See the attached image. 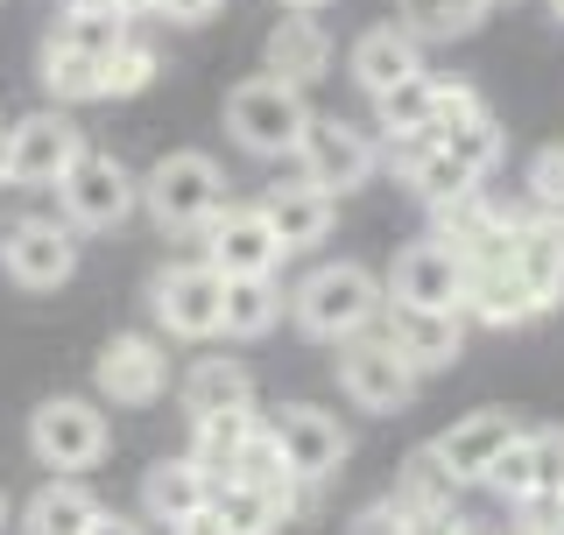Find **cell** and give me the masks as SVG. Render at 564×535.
Wrapping results in <instances>:
<instances>
[{
	"label": "cell",
	"mask_w": 564,
	"mask_h": 535,
	"mask_svg": "<svg viewBox=\"0 0 564 535\" xmlns=\"http://www.w3.org/2000/svg\"><path fill=\"white\" fill-rule=\"evenodd\" d=\"M254 430H261V416H254V408H240V416H205V423H191V466H198V472L212 479V487H226Z\"/></svg>",
	"instance_id": "obj_26"
},
{
	"label": "cell",
	"mask_w": 564,
	"mask_h": 535,
	"mask_svg": "<svg viewBox=\"0 0 564 535\" xmlns=\"http://www.w3.org/2000/svg\"><path fill=\"white\" fill-rule=\"evenodd\" d=\"M410 190H416V198L437 211V205L466 198V190H480V176H473L466 163H452V155H445V149H437V141H431V149H423L416 163H410Z\"/></svg>",
	"instance_id": "obj_34"
},
{
	"label": "cell",
	"mask_w": 564,
	"mask_h": 535,
	"mask_svg": "<svg viewBox=\"0 0 564 535\" xmlns=\"http://www.w3.org/2000/svg\"><path fill=\"white\" fill-rule=\"evenodd\" d=\"M381 310H388V290H381L375 268H360V261H317L311 275L290 290L296 331L317 338V346H346V338L375 331Z\"/></svg>",
	"instance_id": "obj_1"
},
{
	"label": "cell",
	"mask_w": 564,
	"mask_h": 535,
	"mask_svg": "<svg viewBox=\"0 0 564 535\" xmlns=\"http://www.w3.org/2000/svg\"><path fill=\"white\" fill-rule=\"evenodd\" d=\"M134 35V22L120 8H85V14H57V35L50 43L57 50H78V57H93V64H106L120 43Z\"/></svg>",
	"instance_id": "obj_28"
},
{
	"label": "cell",
	"mask_w": 564,
	"mask_h": 535,
	"mask_svg": "<svg viewBox=\"0 0 564 535\" xmlns=\"http://www.w3.org/2000/svg\"><path fill=\"white\" fill-rule=\"evenodd\" d=\"M85 8H120V0H64V14H85Z\"/></svg>",
	"instance_id": "obj_44"
},
{
	"label": "cell",
	"mask_w": 564,
	"mask_h": 535,
	"mask_svg": "<svg viewBox=\"0 0 564 535\" xmlns=\"http://www.w3.org/2000/svg\"><path fill=\"white\" fill-rule=\"evenodd\" d=\"M395 501L410 507V514H431V522H445L452 501H458V487H452V472L437 466L431 451H416V458H410V472H402V487H395Z\"/></svg>",
	"instance_id": "obj_35"
},
{
	"label": "cell",
	"mask_w": 564,
	"mask_h": 535,
	"mask_svg": "<svg viewBox=\"0 0 564 535\" xmlns=\"http://www.w3.org/2000/svg\"><path fill=\"white\" fill-rule=\"evenodd\" d=\"M134 205H141V176L106 149H85L57 184V211H64L70 233H113Z\"/></svg>",
	"instance_id": "obj_5"
},
{
	"label": "cell",
	"mask_w": 564,
	"mask_h": 535,
	"mask_svg": "<svg viewBox=\"0 0 564 535\" xmlns=\"http://www.w3.org/2000/svg\"><path fill=\"white\" fill-rule=\"evenodd\" d=\"M516 268L543 303H557L564 296V226L536 219V211H516Z\"/></svg>",
	"instance_id": "obj_25"
},
{
	"label": "cell",
	"mask_w": 564,
	"mask_h": 535,
	"mask_svg": "<svg viewBox=\"0 0 564 535\" xmlns=\"http://www.w3.org/2000/svg\"><path fill=\"white\" fill-rule=\"evenodd\" d=\"M269 430H275V444H282V458H290V472L304 479L311 493L325 487V479H339V466L352 458V437H346V423L332 416V408L290 402V408L269 423Z\"/></svg>",
	"instance_id": "obj_12"
},
{
	"label": "cell",
	"mask_w": 564,
	"mask_h": 535,
	"mask_svg": "<svg viewBox=\"0 0 564 535\" xmlns=\"http://www.w3.org/2000/svg\"><path fill=\"white\" fill-rule=\"evenodd\" d=\"M487 487L501 493L508 507L529 501V493H564V430H522L501 451V466L487 472Z\"/></svg>",
	"instance_id": "obj_17"
},
{
	"label": "cell",
	"mask_w": 564,
	"mask_h": 535,
	"mask_svg": "<svg viewBox=\"0 0 564 535\" xmlns=\"http://www.w3.org/2000/svg\"><path fill=\"white\" fill-rule=\"evenodd\" d=\"M93 535H149V528H141V522H128V514H99V522H93Z\"/></svg>",
	"instance_id": "obj_42"
},
{
	"label": "cell",
	"mask_w": 564,
	"mask_h": 535,
	"mask_svg": "<svg viewBox=\"0 0 564 535\" xmlns=\"http://www.w3.org/2000/svg\"><path fill=\"white\" fill-rule=\"evenodd\" d=\"M543 310H551V303H543V296L522 282L516 261H501V268H466V317H473V325L516 331V325H536Z\"/></svg>",
	"instance_id": "obj_19"
},
{
	"label": "cell",
	"mask_w": 564,
	"mask_h": 535,
	"mask_svg": "<svg viewBox=\"0 0 564 535\" xmlns=\"http://www.w3.org/2000/svg\"><path fill=\"white\" fill-rule=\"evenodd\" d=\"M437 535H494V528H487V522H458V514H452V522L437 528Z\"/></svg>",
	"instance_id": "obj_43"
},
{
	"label": "cell",
	"mask_w": 564,
	"mask_h": 535,
	"mask_svg": "<svg viewBox=\"0 0 564 535\" xmlns=\"http://www.w3.org/2000/svg\"><path fill=\"white\" fill-rule=\"evenodd\" d=\"M170 535H234V528H226V514H219V507H212V501H205L198 514H191V522H176Z\"/></svg>",
	"instance_id": "obj_41"
},
{
	"label": "cell",
	"mask_w": 564,
	"mask_h": 535,
	"mask_svg": "<svg viewBox=\"0 0 564 535\" xmlns=\"http://www.w3.org/2000/svg\"><path fill=\"white\" fill-rule=\"evenodd\" d=\"M522 437V423L508 416V408H473V416H458L445 437L431 444V458L452 472V487L466 493V487H487V472L501 466V451Z\"/></svg>",
	"instance_id": "obj_14"
},
{
	"label": "cell",
	"mask_w": 564,
	"mask_h": 535,
	"mask_svg": "<svg viewBox=\"0 0 564 535\" xmlns=\"http://www.w3.org/2000/svg\"><path fill=\"white\" fill-rule=\"evenodd\" d=\"M99 493L85 487V479H50V487H35V501L22 507V535H93L99 522Z\"/></svg>",
	"instance_id": "obj_24"
},
{
	"label": "cell",
	"mask_w": 564,
	"mask_h": 535,
	"mask_svg": "<svg viewBox=\"0 0 564 535\" xmlns=\"http://www.w3.org/2000/svg\"><path fill=\"white\" fill-rule=\"evenodd\" d=\"M0 268H8L14 290H64L70 275H78V233H70L64 219H43V211H29V219H14L8 233H0Z\"/></svg>",
	"instance_id": "obj_10"
},
{
	"label": "cell",
	"mask_w": 564,
	"mask_h": 535,
	"mask_svg": "<svg viewBox=\"0 0 564 535\" xmlns=\"http://www.w3.org/2000/svg\"><path fill=\"white\" fill-rule=\"evenodd\" d=\"M311 120H317V113H311V99L296 92V85L269 78V70L226 92V134H234L247 155H261V163H282V155L304 149Z\"/></svg>",
	"instance_id": "obj_3"
},
{
	"label": "cell",
	"mask_w": 564,
	"mask_h": 535,
	"mask_svg": "<svg viewBox=\"0 0 564 535\" xmlns=\"http://www.w3.org/2000/svg\"><path fill=\"white\" fill-rule=\"evenodd\" d=\"M437 149H445L452 163H466V170L487 184L508 141H501V120H494V113H473V120H458V128H445V134H437Z\"/></svg>",
	"instance_id": "obj_32"
},
{
	"label": "cell",
	"mask_w": 564,
	"mask_h": 535,
	"mask_svg": "<svg viewBox=\"0 0 564 535\" xmlns=\"http://www.w3.org/2000/svg\"><path fill=\"white\" fill-rule=\"evenodd\" d=\"M431 120H437V78L431 70L395 85L388 99H375V134H431Z\"/></svg>",
	"instance_id": "obj_30"
},
{
	"label": "cell",
	"mask_w": 564,
	"mask_h": 535,
	"mask_svg": "<svg viewBox=\"0 0 564 535\" xmlns=\"http://www.w3.org/2000/svg\"><path fill=\"white\" fill-rule=\"evenodd\" d=\"M226 0H155V22H176V29H205Z\"/></svg>",
	"instance_id": "obj_40"
},
{
	"label": "cell",
	"mask_w": 564,
	"mask_h": 535,
	"mask_svg": "<svg viewBox=\"0 0 564 535\" xmlns=\"http://www.w3.org/2000/svg\"><path fill=\"white\" fill-rule=\"evenodd\" d=\"M487 14V0H402V29L416 35V43H458V35H473Z\"/></svg>",
	"instance_id": "obj_29"
},
{
	"label": "cell",
	"mask_w": 564,
	"mask_h": 535,
	"mask_svg": "<svg viewBox=\"0 0 564 535\" xmlns=\"http://www.w3.org/2000/svg\"><path fill=\"white\" fill-rule=\"evenodd\" d=\"M93 381H99V395L113 402V408H149V402L170 387V352H163V338H149V331L106 338L99 360H93Z\"/></svg>",
	"instance_id": "obj_13"
},
{
	"label": "cell",
	"mask_w": 564,
	"mask_h": 535,
	"mask_svg": "<svg viewBox=\"0 0 564 535\" xmlns=\"http://www.w3.org/2000/svg\"><path fill=\"white\" fill-rule=\"evenodd\" d=\"M508 535H564V493H529V501H516V528Z\"/></svg>",
	"instance_id": "obj_39"
},
{
	"label": "cell",
	"mask_w": 564,
	"mask_h": 535,
	"mask_svg": "<svg viewBox=\"0 0 564 535\" xmlns=\"http://www.w3.org/2000/svg\"><path fill=\"white\" fill-rule=\"evenodd\" d=\"M226 205H234L226 198V170L212 163L205 149H170L163 163L141 176V211H149L163 233H205Z\"/></svg>",
	"instance_id": "obj_2"
},
{
	"label": "cell",
	"mask_w": 564,
	"mask_h": 535,
	"mask_svg": "<svg viewBox=\"0 0 564 535\" xmlns=\"http://www.w3.org/2000/svg\"><path fill=\"white\" fill-rule=\"evenodd\" d=\"M522 184H529V211L564 226V141H551V149L529 155V176H522Z\"/></svg>",
	"instance_id": "obj_37"
},
{
	"label": "cell",
	"mask_w": 564,
	"mask_h": 535,
	"mask_svg": "<svg viewBox=\"0 0 564 535\" xmlns=\"http://www.w3.org/2000/svg\"><path fill=\"white\" fill-rule=\"evenodd\" d=\"M346 70H352V85H360L367 99H388L395 85L423 78V43H416V35L402 29V22H381V29H367L360 43H352Z\"/></svg>",
	"instance_id": "obj_18"
},
{
	"label": "cell",
	"mask_w": 564,
	"mask_h": 535,
	"mask_svg": "<svg viewBox=\"0 0 564 535\" xmlns=\"http://www.w3.org/2000/svg\"><path fill=\"white\" fill-rule=\"evenodd\" d=\"M261 64H269V78L282 85H317L332 70V35L311 22V14H282V22L269 29V43H261Z\"/></svg>",
	"instance_id": "obj_21"
},
{
	"label": "cell",
	"mask_w": 564,
	"mask_h": 535,
	"mask_svg": "<svg viewBox=\"0 0 564 535\" xmlns=\"http://www.w3.org/2000/svg\"><path fill=\"white\" fill-rule=\"evenodd\" d=\"M551 8H557V22H564V0H551Z\"/></svg>",
	"instance_id": "obj_48"
},
{
	"label": "cell",
	"mask_w": 564,
	"mask_h": 535,
	"mask_svg": "<svg viewBox=\"0 0 564 535\" xmlns=\"http://www.w3.org/2000/svg\"><path fill=\"white\" fill-rule=\"evenodd\" d=\"M296 163H304V176L325 198H346V190H360L367 176L381 170V134L360 128V120H346V113H317L304 149H296Z\"/></svg>",
	"instance_id": "obj_6"
},
{
	"label": "cell",
	"mask_w": 564,
	"mask_h": 535,
	"mask_svg": "<svg viewBox=\"0 0 564 535\" xmlns=\"http://www.w3.org/2000/svg\"><path fill=\"white\" fill-rule=\"evenodd\" d=\"M332 211H339V198H325L311 176H296V184H269V198H261V219L275 226L282 254H311V247L332 233Z\"/></svg>",
	"instance_id": "obj_20"
},
{
	"label": "cell",
	"mask_w": 564,
	"mask_h": 535,
	"mask_svg": "<svg viewBox=\"0 0 564 535\" xmlns=\"http://www.w3.org/2000/svg\"><path fill=\"white\" fill-rule=\"evenodd\" d=\"M339 387H346L352 408H367V416H402V408L416 402V373L381 331H360V338L339 346Z\"/></svg>",
	"instance_id": "obj_9"
},
{
	"label": "cell",
	"mask_w": 564,
	"mask_h": 535,
	"mask_svg": "<svg viewBox=\"0 0 564 535\" xmlns=\"http://www.w3.org/2000/svg\"><path fill=\"white\" fill-rule=\"evenodd\" d=\"M106 444H113V430H106V408H99V402H85V395H50V402H35V416H29V451H35V466H50L57 479L93 472L99 458H106Z\"/></svg>",
	"instance_id": "obj_4"
},
{
	"label": "cell",
	"mask_w": 564,
	"mask_h": 535,
	"mask_svg": "<svg viewBox=\"0 0 564 535\" xmlns=\"http://www.w3.org/2000/svg\"><path fill=\"white\" fill-rule=\"evenodd\" d=\"M212 507L226 514L234 535H275L282 528V507L269 501V493H254V487H212Z\"/></svg>",
	"instance_id": "obj_36"
},
{
	"label": "cell",
	"mask_w": 564,
	"mask_h": 535,
	"mask_svg": "<svg viewBox=\"0 0 564 535\" xmlns=\"http://www.w3.org/2000/svg\"><path fill=\"white\" fill-rule=\"evenodd\" d=\"M205 268H219L226 282L234 275H275L282 261V240H275V226L261 219V205H226L219 219L205 226V254H198Z\"/></svg>",
	"instance_id": "obj_15"
},
{
	"label": "cell",
	"mask_w": 564,
	"mask_h": 535,
	"mask_svg": "<svg viewBox=\"0 0 564 535\" xmlns=\"http://www.w3.org/2000/svg\"><path fill=\"white\" fill-rule=\"evenodd\" d=\"M155 70H163V57H155V43L134 29L128 43H120L113 57L99 64V99H134V92H149V85H155Z\"/></svg>",
	"instance_id": "obj_31"
},
{
	"label": "cell",
	"mask_w": 564,
	"mask_h": 535,
	"mask_svg": "<svg viewBox=\"0 0 564 535\" xmlns=\"http://www.w3.org/2000/svg\"><path fill=\"white\" fill-rule=\"evenodd\" d=\"M290 310V296H282V282L275 275H234L226 282V338H261V331H275V317Z\"/></svg>",
	"instance_id": "obj_27"
},
{
	"label": "cell",
	"mask_w": 564,
	"mask_h": 535,
	"mask_svg": "<svg viewBox=\"0 0 564 535\" xmlns=\"http://www.w3.org/2000/svg\"><path fill=\"white\" fill-rule=\"evenodd\" d=\"M14 522V507H8V493H0V528H8Z\"/></svg>",
	"instance_id": "obj_47"
},
{
	"label": "cell",
	"mask_w": 564,
	"mask_h": 535,
	"mask_svg": "<svg viewBox=\"0 0 564 535\" xmlns=\"http://www.w3.org/2000/svg\"><path fill=\"white\" fill-rule=\"evenodd\" d=\"M487 8H494V0H487Z\"/></svg>",
	"instance_id": "obj_49"
},
{
	"label": "cell",
	"mask_w": 564,
	"mask_h": 535,
	"mask_svg": "<svg viewBox=\"0 0 564 535\" xmlns=\"http://www.w3.org/2000/svg\"><path fill=\"white\" fill-rule=\"evenodd\" d=\"M149 310L170 338H219L226 325V275L205 261H170L149 282Z\"/></svg>",
	"instance_id": "obj_8"
},
{
	"label": "cell",
	"mask_w": 564,
	"mask_h": 535,
	"mask_svg": "<svg viewBox=\"0 0 564 535\" xmlns=\"http://www.w3.org/2000/svg\"><path fill=\"white\" fill-rule=\"evenodd\" d=\"M282 8H290V14H317V8H325V0H282Z\"/></svg>",
	"instance_id": "obj_45"
},
{
	"label": "cell",
	"mask_w": 564,
	"mask_h": 535,
	"mask_svg": "<svg viewBox=\"0 0 564 535\" xmlns=\"http://www.w3.org/2000/svg\"><path fill=\"white\" fill-rule=\"evenodd\" d=\"M0 190H8V134H0Z\"/></svg>",
	"instance_id": "obj_46"
},
{
	"label": "cell",
	"mask_w": 564,
	"mask_h": 535,
	"mask_svg": "<svg viewBox=\"0 0 564 535\" xmlns=\"http://www.w3.org/2000/svg\"><path fill=\"white\" fill-rule=\"evenodd\" d=\"M205 501H212V479L191 466V451H184V458H163V466H149V479H141V514H149V522H163V528L191 522Z\"/></svg>",
	"instance_id": "obj_23"
},
{
	"label": "cell",
	"mask_w": 564,
	"mask_h": 535,
	"mask_svg": "<svg viewBox=\"0 0 564 535\" xmlns=\"http://www.w3.org/2000/svg\"><path fill=\"white\" fill-rule=\"evenodd\" d=\"M240 408H254V373H247L234 352H205V360L184 373V416L205 423V416H240Z\"/></svg>",
	"instance_id": "obj_22"
},
{
	"label": "cell",
	"mask_w": 564,
	"mask_h": 535,
	"mask_svg": "<svg viewBox=\"0 0 564 535\" xmlns=\"http://www.w3.org/2000/svg\"><path fill=\"white\" fill-rule=\"evenodd\" d=\"M375 331L410 360L416 381H423V373L458 367V352H466V317H458V310H402V303H388Z\"/></svg>",
	"instance_id": "obj_16"
},
{
	"label": "cell",
	"mask_w": 564,
	"mask_h": 535,
	"mask_svg": "<svg viewBox=\"0 0 564 535\" xmlns=\"http://www.w3.org/2000/svg\"><path fill=\"white\" fill-rule=\"evenodd\" d=\"M35 78H43V92L64 106H85V99H99V64L93 57H78V50H57V43H43V70H35Z\"/></svg>",
	"instance_id": "obj_33"
},
{
	"label": "cell",
	"mask_w": 564,
	"mask_h": 535,
	"mask_svg": "<svg viewBox=\"0 0 564 535\" xmlns=\"http://www.w3.org/2000/svg\"><path fill=\"white\" fill-rule=\"evenodd\" d=\"M473 113H487V99L473 92L466 78H437V120H431V134H445V128H458V120H473Z\"/></svg>",
	"instance_id": "obj_38"
},
{
	"label": "cell",
	"mask_w": 564,
	"mask_h": 535,
	"mask_svg": "<svg viewBox=\"0 0 564 535\" xmlns=\"http://www.w3.org/2000/svg\"><path fill=\"white\" fill-rule=\"evenodd\" d=\"M78 155H85V128L64 106H43V113L8 128V190H57Z\"/></svg>",
	"instance_id": "obj_7"
},
{
	"label": "cell",
	"mask_w": 564,
	"mask_h": 535,
	"mask_svg": "<svg viewBox=\"0 0 564 535\" xmlns=\"http://www.w3.org/2000/svg\"><path fill=\"white\" fill-rule=\"evenodd\" d=\"M381 290L402 310H458L466 317V261L445 240H410L395 254V268L381 275Z\"/></svg>",
	"instance_id": "obj_11"
}]
</instances>
